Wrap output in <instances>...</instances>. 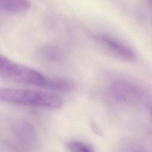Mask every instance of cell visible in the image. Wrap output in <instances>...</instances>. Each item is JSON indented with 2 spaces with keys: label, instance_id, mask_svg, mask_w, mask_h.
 Instances as JSON below:
<instances>
[{
  "label": "cell",
  "instance_id": "cell-3",
  "mask_svg": "<svg viewBox=\"0 0 152 152\" xmlns=\"http://www.w3.org/2000/svg\"><path fill=\"white\" fill-rule=\"evenodd\" d=\"M10 131L14 140L23 147H33L37 143L36 131L33 125L26 121H12L10 124Z\"/></svg>",
  "mask_w": 152,
  "mask_h": 152
},
{
  "label": "cell",
  "instance_id": "cell-8",
  "mask_svg": "<svg viewBox=\"0 0 152 152\" xmlns=\"http://www.w3.org/2000/svg\"><path fill=\"white\" fill-rule=\"evenodd\" d=\"M45 88L49 90L67 92L74 88L72 83L68 79L64 78H48Z\"/></svg>",
  "mask_w": 152,
  "mask_h": 152
},
{
  "label": "cell",
  "instance_id": "cell-10",
  "mask_svg": "<svg viewBox=\"0 0 152 152\" xmlns=\"http://www.w3.org/2000/svg\"><path fill=\"white\" fill-rule=\"evenodd\" d=\"M91 128L92 129L94 130V131L96 133V134H98L99 135H101L102 134V131H100V129L98 127V126L95 124V123H93L91 125Z\"/></svg>",
  "mask_w": 152,
  "mask_h": 152
},
{
  "label": "cell",
  "instance_id": "cell-9",
  "mask_svg": "<svg viewBox=\"0 0 152 152\" xmlns=\"http://www.w3.org/2000/svg\"><path fill=\"white\" fill-rule=\"evenodd\" d=\"M66 147L69 150L74 152H91L94 151L91 145L77 140H72L68 142Z\"/></svg>",
  "mask_w": 152,
  "mask_h": 152
},
{
  "label": "cell",
  "instance_id": "cell-6",
  "mask_svg": "<svg viewBox=\"0 0 152 152\" xmlns=\"http://www.w3.org/2000/svg\"><path fill=\"white\" fill-rule=\"evenodd\" d=\"M36 55L39 60L48 64L59 62L64 58L62 52L58 47L48 45L39 48Z\"/></svg>",
  "mask_w": 152,
  "mask_h": 152
},
{
  "label": "cell",
  "instance_id": "cell-5",
  "mask_svg": "<svg viewBox=\"0 0 152 152\" xmlns=\"http://www.w3.org/2000/svg\"><path fill=\"white\" fill-rule=\"evenodd\" d=\"M109 90L113 98L121 103L133 102L140 96L139 90L135 85L125 80H116L112 82Z\"/></svg>",
  "mask_w": 152,
  "mask_h": 152
},
{
  "label": "cell",
  "instance_id": "cell-7",
  "mask_svg": "<svg viewBox=\"0 0 152 152\" xmlns=\"http://www.w3.org/2000/svg\"><path fill=\"white\" fill-rule=\"evenodd\" d=\"M1 8L11 13H21L27 11L30 6V0H0Z\"/></svg>",
  "mask_w": 152,
  "mask_h": 152
},
{
  "label": "cell",
  "instance_id": "cell-2",
  "mask_svg": "<svg viewBox=\"0 0 152 152\" xmlns=\"http://www.w3.org/2000/svg\"><path fill=\"white\" fill-rule=\"evenodd\" d=\"M0 76L7 81L45 87L48 78L34 69L16 63L6 56H0Z\"/></svg>",
  "mask_w": 152,
  "mask_h": 152
},
{
  "label": "cell",
  "instance_id": "cell-4",
  "mask_svg": "<svg viewBox=\"0 0 152 152\" xmlns=\"http://www.w3.org/2000/svg\"><path fill=\"white\" fill-rule=\"evenodd\" d=\"M95 40L100 46L116 57L127 61L135 59L134 50L118 39L107 35H98L95 37Z\"/></svg>",
  "mask_w": 152,
  "mask_h": 152
},
{
  "label": "cell",
  "instance_id": "cell-1",
  "mask_svg": "<svg viewBox=\"0 0 152 152\" xmlns=\"http://www.w3.org/2000/svg\"><path fill=\"white\" fill-rule=\"evenodd\" d=\"M1 101L26 106L57 109L61 106V99L56 95L44 91L18 88H1Z\"/></svg>",
  "mask_w": 152,
  "mask_h": 152
}]
</instances>
